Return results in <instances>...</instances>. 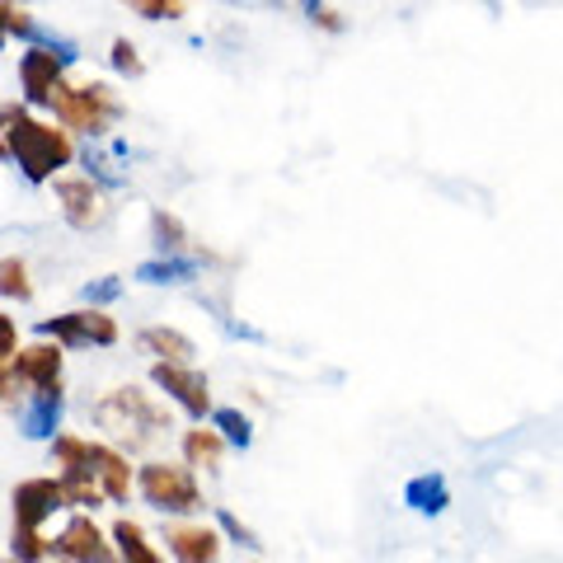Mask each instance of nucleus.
Here are the masks:
<instances>
[{
  "mask_svg": "<svg viewBox=\"0 0 563 563\" xmlns=\"http://www.w3.org/2000/svg\"><path fill=\"white\" fill-rule=\"evenodd\" d=\"M136 20H146V24H174V20H184L192 0H122Z\"/></svg>",
  "mask_w": 563,
  "mask_h": 563,
  "instance_id": "nucleus-22",
  "label": "nucleus"
},
{
  "mask_svg": "<svg viewBox=\"0 0 563 563\" xmlns=\"http://www.w3.org/2000/svg\"><path fill=\"white\" fill-rule=\"evenodd\" d=\"M90 470H95V479H99V488H103V498L109 503H128L132 498V461L122 455L118 446H109V442H95V455H90Z\"/></svg>",
  "mask_w": 563,
  "mask_h": 563,
  "instance_id": "nucleus-13",
  "label": "nucleus"
},
{
  "mask_svg": "<svg viewBox=\"0 0 563 563\" xmlns=\"http://www.w3.org/2000/svg\"><path fill=\"white\" fill-rule=\"evenodd\" d=\"M47 113L57 118L70 136L103 141L128 118V103H122V95L109 80H62L57 95L47 99Z\"/></svg>",
  "mask_w": 563,
  "mask_h": 563,
  "instance_id": "nucleus-2",
  "label": "nucleus"
},
{
  "mask_svg": "<svg viewBox=\"0 0 563 563\" xmlns=\"http://www.w3.org/2000/svg\"><path fill=\"white\" fill-rule=\"evenodd\" d=\"M151 380L179 404L188 418H207L211 413V385L192 362H155L151 366Z\"/></svg>",
  "mask_w": 563,
  "mask_h": 563,
  "instance_id": "nucleus-10",
  "label": "nucleus"
},
{
  "mask_svg": "<svg viewBox=\"0 0 563 563\" xmlns=\"http://www.w3.org/2000/svg\"><path fill=\"white\" fill-rule=\"evenodd\" d=\"M211 428H217L225 437V446H250L254 442V422L244 418L240 409H211Z\"/></svg>",
  "mask_w": 563,
  "mask_h": 563,
  "instance_id": "nucleus-23",
  "label": "nucleus"
},
{
  "mask_svg": "<svg viewBox=\"0 0 563 563\" xmlns=\"http://www.w3.org/2000/svg\"><path fill=\"white\" fill-rule=\"evenodd\" d=\"M109 66L118 70L122 80L146 76V62H141V47H136L132 38H113V43H109Z\"/></svg>",
  "mask_w": 563,
  "mask_h": 563,
  "instance_id": "nucleus-25",
  "label": "nucleus"
},
{
  "mask_svg": "<svg viewBox=\"0 0 563 563\" xmlns=\"http://www.w3.org/2000/svg\"><path fill=\"white\" fill-rule=\"evenodd\" d=\"M310 20H314V29H324V33H343V14H339V10H329L324 0L310 10Z\"/></svg>",
  "mask_w": 563,
  "mask_h": 563,
  "instance_id": "nucleus-29",
  "label": "nucleus"
},
{
  "mask_svg": "<svg viewBox=\"0 0 563 563\" xmlns=\"http://www.w3.org/2000/svg\"><path fill=\"white\" fill-rule=\"evenodd\" d=\"M217 526H221V531L240 544V550H258V536H254L250 526H244V521L231 512V507H217Z\"/></svg>",
  "mask_w": 563,
  "mask_h": 563,
  "instance_id": "nucleus-26",
  "label": "nucleus"
},
{
  "mask_svg": "<svg viewBox=\"0 0 563 563\" xmlns=\"http://www.w3.org/2000/svg\"><path fill=\"white\" fill-rule=\"evenodd\" d=\"M136 343L146 347L155 362H192V357H198V347H192L188 333L169 329V324H151V329H141V333H136Z\"/></svg>",
  "mask_w": 563,
  "mask_h": 563,
  "instance_id": "nucleus-17",
  "label": "nucleus"
},
{
  "mask_svg": "<svg viewBox=\"0 0 563 563\" xmlns=\"http://www.w3.org/2000/svg\"><path fill=\"white\" fill-rule=\"evenodd\" d=\"M109 536H113L118 563H165V559H161V550H155V544L146 540V531H141V526H136L132 517H118Z\"/></svg>",
  "mask_w": 563,
  "mask_h": 563,
  "instance_id": "nucleus-19",
  "label": "nucleus"
},
{
  "mask_svg": "<svg viewBox=\"0 0 563 563\" xmlns=\"http://www.w3.org/2000/svg\"><path fill=\"white\" fill-rule=\"evenodd\" d=\"M20 399V380H14L10 362H0V404H14Z\"/></svg>",
  "mask_w": 563,
  "mask_h": 563,
  "instance_id": "nucleus-30",
  "label": "nucleus"
},
{
  "mask_svg": "<svg viewBox=\"0 0 563 563\" xmlns=\"http://www.w3.org/2000/svg\"><path fill=\"white\" fill-rule=\"evenodd\" d=\"M225 437L217 428H188L184 432V465L188 470H221Z\"/></svg>",
  "mask_w": 563,
  "mask_h": 563,
  "instance_id": "nucleus-18",
  "label": "nucleus"
},
{
  "mask_svg": "<svg viewBox=\"0 0 563 563\" xmlns=\"http://www.w3.org/2000/svg\"><path fill=\"white\" fill-rule=\"evenodd\" d=\"M0 146L5 161L24 174L29 184H52L57 174L76 165V136L57 118H38V109L5 99L0 103Z\"/></svg>",
  "mask_w": 563,
  "mask_h": 563,
  "instance_id": "nucleus-1",
  "label": "nucleus"
},
{
  "mask_svg": "<svg viewBox=\"0 0 563 563\" xmlns=\"http://www.w3.org/2000/svg\"><path fill=\"white\" fill-rule=\"evenodd\" d=\"M52 198H57V211L70 231H99L113 217L109 192H103L95 174H57L52 179Z\"/></svg>",
  "mask_w": 563,
  "mask_h": 563,
  "instance_id": "nucleus-6",
  "label": "nucleus"
},
{
  "mask_svg": "<svg viewBox=\"0 0 563 563\" xmlns=\"http://www.w3.org/2000/svg\"><path fill=\"white\" fill-rule=\"evenodd\" d=\"M0 161H5V146H0Z\"/></svg>",
  "mask_w": 563,
  "mask_h": 563,
  "instance_id": "nucleus-32",
  "label": "nucleus"
},
{
  "mask_svg": "<svg viewBox=\"0 0 563 563\" xmlns=\"http://www.w3.org/2000/svg\"><path fill=\"white\" fill-rule=\"evenodd\" d=\"M43 339L62 343V347H113L118 343V320L103 306H80L66 314H52L38 324Z\"/></svg>",
  "mask_w": 563,
  "mask_h": 563,
  "instance_id": "nucleus-7",
  "label": "nucleus"
},
{
  "mask_svg": "<svg viewBox=\"0 0 563 563\" xmlns=\"http://www.w3.org/2000/svg\"><path fill=\"white\" fill-rule=\"evenodd\" d=\"M33 273L20 254H0V301H33Z\"/></svg>",
  "mask_w": 563,
  "mask_h": 563,
  "instance_id": "nucleus-20",
  "label": "nucleus"
},
{
  "mask_svg": "<svg viewBox=\"0 0 563 563\" xmlns=\"http://www.w3.org/2000/svg\"><path fill=\"white\" fill-rule=\"evenodd\" d=\"M202 273V258H188V254H161V258H146L136 268V282H151V287H184Z\"/></svg>",
  "mask_w": 563,
  "mask_h": 563,
  "instance_id": "nucleus-16",
  "label": "nucleus"
},
{
  "mask_svg": "<svg viewBox=\"0 0 563 563\" xmlns=\"http://www.w3.org/2000/svg\"><path fill=\"white\" fill-rule=\"evenodd\" d=\"M10 559L14 563H47L52 559L47 536L43 531H20V526H14L10 531Z\"/></svg>",
  "mask_w": 563,
  "mask_h": 563,
  "instance_id": "nucleus-24",
  "label": "nucleus"
},
{
  "mask_svg": "<svg viewBox=\"0 0 563 563\" xmlns=\"http://www.w3.org/2000/svg\"><path fill=\"white\" fill-rule=\"evenodd\" d=\"M62 343H52V339H38V343H29L20 347L10 357V372L14 380H20V390L29 395H47V390H66L62 385Z\"/></svg>",
  "mask_w": 563,
  "mask_h": 563,
  "instance_id": "nucleus-9",
  "label": "nucleus"
},
{
  "mask_svg": "<svg viewBox=\"0 0 563 563\" xmlns=\"http://www.w3.org/2000/svg\"><path fill=\"white\" fill-rule=\"evenodd\" d=\"M14 352H20V320H10V314L0 310V362H10Z\"/></svg>",
  "mask_w": 563,
  "mask_h": 563,
  "instance_id": "nucleus-28",
  "label": "nucleus"
},
{
  "mask_svg": "<svg viewBox=\"0 0 563 563\" xmlns=\"http://www.w3.org/2000/svg\"><path fill=\"white\" fill-rule=\"evenodd\" d=\"M62 413H66V395L62 390H47V395H29L24 404V437H38V442H52L62 432Z\"/></svg>",
  "mask_w": 563,
  "mask_h": 563,
  "instance_id": "nucleus-15",
  "label": "nucleus"
},
{
  "mask_svg": "<svg viewBox=\"0 0 563 563\" xmlns=\"http://www.w3.org/2000/svg\"><path fill=\"white\" fill-rule=\"evenodd\" d=\"M404 507H413L418 517H442L446 507H451V484H446V474H413L409 484H404Z\"/></svg>",
  "mask_w": 563,
  "mask_h": 563,
  "instance_id": "nucleus-14",
  "label": "nucleus"
},
{
  "mask_svg": "<svg viewBox=\"0 0 563 563\" xmlns=\"http://www.w3.org/2000/svg\"><path fill=\"white\" fill-rule=\"evenodd\" d=\"M151 240L161 254H188V225L174 211H151Z\"/></svg>",
  "mask_w": 563,
  "mask_h": 563,
  "instance_id": "nucleus-21",
  "label": "nucleus"
},
{
  "mask_svg": "<svg viewBox=\"0 0 563 563\" xmlns=\"http://www.w3.org/2000/svg\"><path fill=\"white\" fill-rule=\"evenodd\" d=\"M136 493L146 498V507H155L165 517L202 512V488L184 461H146L136 470Z\"/></svg>",
  "mask_w": 563,
  "mask_h": 563,
  "instance_id": "nucleus-4",
  "label": "nucleus"
},
{
  "mask_svg": "<svg viewBox=\"0 0 563 563\" xmlns=\"http://www.w3.org/2000/svg\"><path fill=\"white\" fill-rule=\"evenodd\" d=\"M10 507H14V526H20V531H43L70 503H66L62 479H24V484H14Z\"/></svg>",
  "mask_w": 563,
  "mask_h": 563,
  "instance_id": "nucleus-11",
  "label": "nucleus"
},
{
  "mask_svg": "<svg viewBox=\"0 0 563 563\" xmlns=\"http://www.w3.org/2000/svg\"><path fill=\"white\" fill-rule=\"evenodd\" d=\"M10 47V38H5V33H0V52H5Z\"/></svg>",
  "mask_w": 563,
  "mask_h": 563,
  "instance_id": "nucleus-31",
  "label": "nucleus"
},
{
  "mask_svg": "<svg viewBox=\"0 0 563 563\" xmlns=\"http://www.w3.org/2000/svg\"><path fill=\"white\" fill-rule=\"evenodd\" d=\"M165 544L174 563H221V531L211 526H169Z\"/></svg>",
  "mask_w": 563,
  "mask_h": 563,
  "instance_id": "nucleus-12",
  "label": "nucleus"
},
{
  "mask_svg": "<svg viewBox=\"0 0 563 563\" xmlns=\"http://www.w3.org/2000/svg\"><path fill=\"white\" fill-rule=\"evenodd\" d=\"M118 296H122V282L118 277H99V282L85 287V306H109V301H118Z\"/></svg>",
  "mask_w": 563,
  "mask_h": 563,
  "instance_id": "nucleus-27",
  "label": "nucleus"
},
{
  "mask_svg": "<svg viewBox=\"0 0 563 563\" xmlns=\"http://www.w3.org/2000/svg\"><path fill=\"white\" fill-rule=\"evenodd\" d=\"M76 66V47L57 38H33L20 52V103L29 109H47V99L57 95V85L66 80V70Z\"/></svg>",
  "mask_w": 563,
  "mask_h": 563,
  "instance_id": "nucleus-5",
  "label": "nucleus"
},
{
  "mask_svg": "<svg viewBox=\"0 0 563 563\" xmlns=\"http://www.w3.org/2000/svg\"><path fill=\"white\" fill-rule=\"evenodd\" d=\"M95 428H103L122 446H146L155 437L169 432V409H161L141 385H122V390L103 395L95 404Z\"/></svg>",
  "mask_w": 563,
  "mask_h": 563,
  "instance_id": "nucleus-3",
  "label": "nucleus"
},
{
  "mask_svg": "<svg viewBox=\"0 0 563 563\" xmlns=\"http://www.w3.org/2000/svg\"><path fill=\"white\" fill-rule=\"evenodd\" d=\"M20 5H33V0H20Z\"/></svg>",
  "mask_w": 563,
  "mask_h": 563,
  "instance_id": "nucleus-33",
  "label": "nucleus"
},
{
  "mask_svg": "<svg viewBox=\"0 0 563 563\" xmlns=\"http://www.w3.org/2000/svg\"><path fill=\"white\" fill-rule=\"evenodd\" d=\"M47 550H52V559H62V563H118L113 536L85 512L70 517L62 531L47 540Z\"/></svg>",
  "mask_w": 563,
  "mask_h": 563,
  "instance_id": "nucleus-8",
  "label": "nucleus"
},
{
  "mask_svg": "<svg viewBox=\"0 0 563 563\" xmlns=\"http://www.w3.org/2000/svg\"><path fill=\"white\" fill-rule=\"evenodd\" d=\"M5 563H14V559H5Z\"/></svg>",
  "mask_w": 563,
  "mask_h": 563,
  "instance_id": "nucleus-34",
  "label": "nucleus"
}]
</instances>
